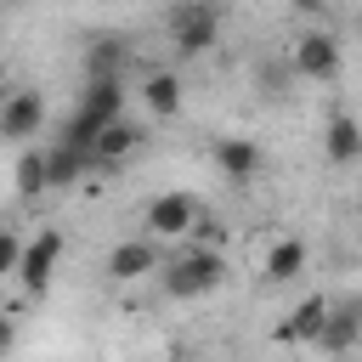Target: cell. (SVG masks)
Masks as SVG:
<instances>
[{
  "label": "cell",
  "mask_w": 362,
  "mask_h": 362,
  "mask_svg": "<svg viewBox=\"0 0 362 362\" xmlns=\"http://www.w3.org/2000/svg\"><path fill=\"white\" fill-rule=\"evenodd\" d=\"M141 107H147L153 119H175V113H181V74H175V68H153V74L141 79Z\"/></svg>",
  "instance_id": "11"
},
{
  "label": "cell",
  "mask_w": 362,
  "mask_h": 362,
  "mask_svg": "<svg viewBox=\"0 0 362 362\" xmlns=\"http://www.w3.org/2000/svg\"><path fill=\"white\" fill-rule=\"evenodd\" d=\"M305 272V243L300 238H277L266 249V283H294Z\"/></svg>",
  "instance_id": "15"
},
{
  "label": "cell",
  "mask_w": 362,
  "mask_h": 362,
  "mask_svg": "<svg viewBox=\"0 0 362 362\" xmlns=\"http://www.w3.org/2000/svg\"><path fill=\"white\" fill-rule=\"evenodd\" d=\"M141 147V124H130V119H119L102 141H96V164H119V158H130Z\"/></svg>",
  "instance_id": "16"
},
{
  "label": "cell",
  "mask_w": 362,
  "mask_h": 362,
  "mask_svg": "<svg viewBox=\"0 0 362 362\" xmlns=\"http://www.w3.org/2000/svg\"><path fill=\"white\" fill-rule=\"evenodd\" d=\"M215 34H221V11L215 6H175L170 11V45H175L181 62L204 57L215 45Z\"/></svg>",
  "instance_id": "2"
},
{
  "label": "cell",
  "mask_w": 362,
  "mask_h": 362,
  "mask_svg": "<svg viewBox=\"0 0 362 362\" xmlns=\"http://www.w3.org/2000/svg\"><path fill=\"white\" fill-rule=\"evenodd\" d=\"M40 130H45V96L40 90H6V102H0V136L11 147H28Z\"/></svg>",
  "instance_id": "3"
},
{
  "label": "cell",
  "mask_w": 362,
  "mask_h": 362,
  "mask_svg": "<svg viewBox=\"0 0 362 362\" xmlns=\"http://www.w3.org/2000/svg\"><path fill=\"white\" fill-rule=\"evenodd\" d=\"M124 62H130V51H124V40H113V34H96V40L85 45V85H102V79H119V74H124Z\"/></svg>",
  "instance_id": "10"
},
{
  "label": "cell",
  "mask_w": 362,
  "mask_h": 362,
  "mask_svg": "<svg viewBox=\"0 0 362 362\" xmlns=\"http://www.w3.org/2000/svg\"><path fill=\"white\" fill-rule=\"evenodd\" d=\"M11 175H17V198H40V192H51V187H45V147H23Z\"/></svg>",
  "instance_id": "17"
},
{
  "label": "cell",
  "mask_w": 362,
  "mask_h": 362,
  "mask_svg": "<svg viewBox=\"0 0 362 362\" xmlns=\"http://www.w3.org/2000/svg\"><path fill=\"white\" fill-rule=\"evenodd\" d=\"M294 74H300V79H334V74H339V40L322 34V28L300 34V40H294Z\"/></svg>",
  "instance_id": "6"
},
{
  "label": "cell",
  "mask_w": 362,
  "mask_h": 362,
  "mask_svg": "<svg viewBox=\"0 0 362 362\" xmlns=\"http://www.w3.org/2000/svg\"><path fill=\"white\" fill-rule=\"evenodd\" d=\"M221 277H226V255L209 249V243H192V249H181V255L164 266V288H170L175 300H198V294L221 288Z\"/></svg>",
  "instance_id": "1"
},
{
  "label": "cell",
  "mask_w": 362,
  "mask_h": 362,
  "mask_svg": "<svg viewBox=\"0 0 362 362\" xmlns=\"http://www.w3.org/2000/svg\"><path fill=\"white\" fill-rule=\"evenodd\" d=\"M153 266H158L153 238H124V243H113V255H107V277H113V283H136V277H147Z\"/></svg>",
  "instance_id": "8"
},
{
  "label": "cell",
  "mask_w": 362,
  "mask_h": 362,
  "mask_svg": "<svg viewBox=\"0 0 362 362\" xmlns=\"http://www.w3.org/2000/svg\"><path fill=\"white\" fill-rule=\"evenodd\" d=\"M328 311H334V300H328V294H305V300L277 322V339H283V345H300V339H305V345H317V339H322V328H328Z\"/></svg>",
  "instance_id": "7"
},
{
  "label": "cell",
  "mask_w": 362,
  "mask_h": 362,
  "mask_svg": "<svg viewBox=\"0 0 362 362\" xmlns=\"http://www.w3.org/2000/svg\"><path fill=\"white\" fill-rule=\"evenodd\" d=\"M141 226H147V238H187V232H198V198H187V192H158V198L141 209Z\"/></svg>",
  "instance_id": "4"
},
{
  "label": "cell",
  "mask_w": 362,
  "mask_h": 362,
  "mask_svg": "<svg viewBox=\"0 0 362 362\" xmlns=\"http://www.w3.org/2000/svg\"><path fill=\"white\" fill-rule=\"evenodd\" d=\"M362 339V300H345V305H334L328 311V328H322V351H351Z\"/></svg>",
  "instance_id": "14"
},
{
  "label": "cell",
  "mask_w": 362,
  "mask_h": 362,
  "mask_svg": "<svg viewBox=\"0 0 362 362\" xmlns=\"http://www.w3.org/2000/svg\"><path fill=\"white\" fill-rule=\"evenodd\" d=\"M90 164H96L90 153H79V147H68V141H57V136L45 141V187H51V192L74 187V181H79Z\"/></svg>",
  "instance_id": "9"
},
{
  "label": "cell",
  "mask_w": 362,
  "mask_h": 362,
  "mask_svg": "<svg viewBox=\"0 0 362 362\" xmlns=\"http://www.w3.org/2000/svg\"><path fill=\"white\" fill-rule=\"evenodd\" d=\"M23 255H28V243H23L17 232H6V238H0V272L17 277V272H23Z\"/></svg>",
  "instance_id": "18"
},
{
  "label": "cell",
  "mask_w": 362,
  "mask_h": 362,
  "mask_svg": "<svg viewBox=\"0 0 362 362\" xmlns=\"http://www.w3.org/2000/svg\"><path fill=\"white\" fill-rule=\"evenodd\" d=\"M62 249H68L62 226H45V232H34V238H28V255H23V272H17V283H23L28 294H45V288H51V277H57V260H62Z\"/></svg>",
  "instance_id": "5"
},
{
  "label": "cell",
  "mask_w": 362,
  "mask_h": 362,
  "mask_svg": "<svg viewBox=\"0 0 362 362\" xmlns=\"http://www.w3.org/2000/svg\"><path fill=\"white\" fill-rule=\"evenodd\" d=\"M322 147H328V158H334V164H356V158H362V119L334 113V119H328V130H322Z\"/></svg>",
  "instance_id": "13"
},
{
  "label": "cell",
  "mask_w": 362,
  "mask_h": 362,
  "mask_svg": "<svg viewBox=\"0 0 362 362\" xmlns=\"http://www.w3.org/2000/svg\"><path fill=\"white\" fill-rule=\"evenodd\" d=\"M215 164L226 170V181H249V175L260 170V147H255L249 136H221V141H215Z\"/></svg>",
  "instance_id": "12"
}]
</instances>
